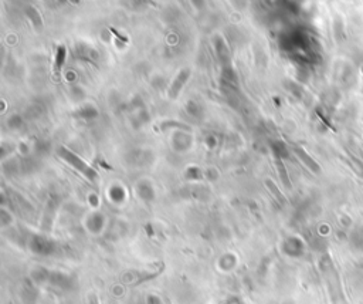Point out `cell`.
Here are the masks:
<instances>
[{"mask_svg": "<svg viewBox=\"0 0 363 304\" xmlns=\"http://www.w3.org/2000/svg\"><path fill=\"white\" fill-rule=\"evenodd\" d=\"M60 157L63 158L66 162H69L71 167L79 171L87 179H89V181H95L97 179V172L89 167V165H87L81 158L77 157L74 152H71V151L66 149V148H61L60 149Z\"/></svg>", "mask_w": 363, "mask_h": 304, "instance_id": "1", "label": "cell"}, {"mask_svg": "<svg viewBox=\"0 0 363 304\" xmlns=\"http://www.w3.org/2000/svg\"><path fill=\"white\" fill-rule=\"evenodd\" d=\"M189 77H190V70L189 69L180 70L177 73V76L172 81L170 87H169V93H167L169 94V99H176L177 96H179V93L185 87V84L187 83Z\"/></svg>", "mask_w": 363, "mask_h": 304, "instance_id": "2", "label": "cell"}, {"mask_svg": "<svg viewBox=\"0 0 363 304\" xmlns=\"http://www.w3.org/2000/svg\"><path fill=\"white\" fill-rule=\"evenodd\" d=\"M294 152H295V154H296V155H298V157H299V159H301V161L304 162L305 165H306V167H308V168H309V169H311V171H312V172H315V174H318V172L321 171V168H319V165H318V164L315 162L314 159H312V158L309 157V155H308V154L305 152L304 149H301V148L295 147L294 148Z\"/></svg>", "mask_w": 363, "mask_h": 304, "instance_id": "3", "label": "cell"}, {"mask_svg": "<svg viewBox=\"0 0 363 304\" xmlns=\"http://www.w3.org/2000/svg\"><path fill=\"white\" fill-rule=\"evenodd\" d=\"M66 57H67V50H66V47L64 46H59L57 51H56V59H54V73L56 74L61 73L63 66H64V61H66Z\"/></svg>", "mask_w": 363, "mask_h": 304, "instance_id": "4", "label": "cell"}, {"mask_svg": "<svg viewBox=\"0 0 363 304\" xmlns=\"http://www.w3.org/2000/svg\"><path fill=\"white\" fill-rule=\"evenodd\" d=\"M277 168H278V172H280V177L283 179V182L285 184L287 188H291V184H290V179H288V175H287V171H285L284 164L281 162V159H277Z\"/></svg>", "mask_w": 363, "mask_h": 304, "instance_id": "5", "label": "cell"}]
</instances>
